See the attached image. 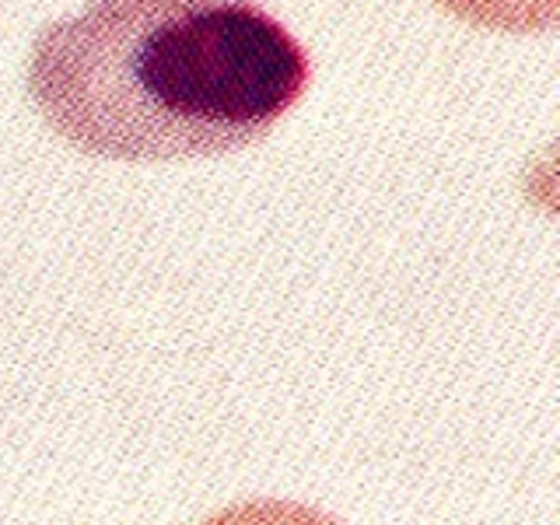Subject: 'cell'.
Listing matches in <instances>:
<instances>
[{
    "label": "cell",
    "instance_id": "obj_2",
    "mask_svg": "<svg viewBox=\"0 0 560 525\" xmlns=\"http://www.w3.org/2000/svg\"><path fill=\"white\" fill-rule=\"evenodd\" d=\"M459 22L487 32H550L560 22V0H434Z\"/></svg>",
    "mask_w": 560,
    "mask_h": 525
},
{
    "label": "cell",
    "instance_id": "obj_1",
    "mask_svg": "<svg viewBox=\"0 0 560 525\" xmlns=\"http://www.w3.org/2000/svg\"><path fill=\"white\" fill-rule=\"evenodd\" d=\"M309 81V53L252 0H91L46 28L28 64L46 123L116 161L249 147Z\"/></svg>",
    "mask_w": 560,
    "mask_h": 525
},
{
    "label": "cell",
    "instance_id": "obj_3",
    "mask_svg": "<svg viewBox=\"0 0 560 525\" xmlns=\"http://www.w3.org/2000/svg\"><path fill=\"white\" fill-rule=\"evenodd\" d=\"M203 525H336L333 519L309 511L301 504H284V501H256V504H239L231 511L214 515Z\"/></svg>",
    "mask_w": 560,
    "mask_h": 525
}]
</instances>
